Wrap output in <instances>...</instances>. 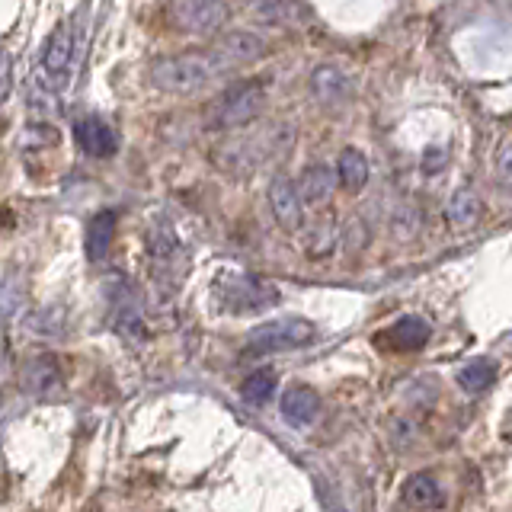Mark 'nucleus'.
Wrapping results in <instances>:
<instances>
[{
	"mask_svg": "<svg viewBox=\"0 0 512 512\" xmlns=\"http://www.w3.org/2000/svg\"><path fill=\"white\" fill-rule=\"evenodd\" d=\"M496 180L512 189V138H506L496 151Z\"/></svg>",
	"mask_w": 512,
	"mask_h": 512,
	"instance_id": "obj_25",
	"label": "nucleus"
},
{
	"mask_svg": "<svg viewBox=\"0 0 512 512\" xmlns=\"http://www.w3.org/2000/svg\"><path fill=\"white\" fill-rule=\"evenodd\" d=\"M429 336H432V327L426 317L404 314V317H397L394 324L384 327L381 333H375L372 343L384 352H416L429 343Z\"/></svg>",
	"mask_w": 512,
	"mask_h": 512,
	"instance_id": "obj_9",
	"label": "nucleus"
},
{
	"mask_svg": "<svg viewBox=\"0 0 512 512\" xmlns=\"http://www.w3.org/2000/svg\"><path fill=\"white\" fill-rule=\"evenodd\" d=\"M279 413L288 426H311L320 413V394L311 384H292L279 400Z\"/></svg>",
	"mask_w": 512,
	"mask_h": 512,
	"instance_id": "obj_13",
	"label": "nucleus"
},
{
	"mask_svg": "<svg viewBox=\"0 0 512 512\" xmlns=\"http://www.w3.org/2000/svg\"><path fill=\"white\" fill-rule=\"evenodd\" d=\"M400 503L416 512H436V509H442L445 496H442V487L436 477L426 471H416L404 480V487H400Z\"/></svg>",
	"mask_w": 512,
	"mask_h": 512,
	"instance_id": "obj_14",
	"label": "nucleus"
},
{
	"mask_svg": "<svg viewBox=\"0 0 512 512\" xmlns=\"http://www.w3.org/2000/svg\"><path fill=\"white\" fill-rule=\"evenodd\" d=\"M74 141L87 157H112L119 151V135L106 119L87 116L74 125Z\"/></svg>",
	"mask_w": 512,
	"mask_h": 512,
	"instance_id": "obj_12",
	"label": "nucleus"
},
{
	"mask_svg": "<svg viewBox=\"0 0 512 512\" xmlns=\"http://www.w3.org/2000/svg\"><path fill=\"white\" fill-rule=\"evenodd\" d=\"M112 237H116V212H96L87 221V231H84V253L90 263L106 260Z\"/></svg>",
	"mask_w": 512,
	"mask_h": 512,
	"instance_id": "obj_18",
	"label": "nucleus"
},
{
	"mask_svg": "<svg viewBox=\"0 0 512 512\" xmlns=\"http://www.w3.org/2000/svg\"><path fill=\"white\" fill-rule=\"evenodd\" d=\"M388 228L394 240H413L423 228V218H420V208L410 205V202H397L394 212L388 218Z\"/></svg>",
	"mask_w": 512,
	"mask_h": 512,
	"instance_id": "obj_24",
	"label": "nucleus"
},
{
	"mask_svg": "<svg viewBox=\"0 0 512 512\" xmlns=\"http://www.w3.org/2000/svg\"><path fill=\"white\" fill-rule=\"evenodd\" d=\"M77 52H80V23L68 20L48 36V42L42 48V61H39L42 84L52 93L68 87L74 64H77Z\"/></svg>",
	"mask_w": 512,
	"mask_h": 512,
	"instance_id": "obj_4",
	"label": "nucleus"
},
{
	"mask_svg": "<svg viewBox=\"0 0 512 512\" xmlns=\"http://www.w3.org/2000/svg\"><path fill=\"white\" fill-rule=\"evenodd\" d=\"M215 298L231 314H260L279 301V288L263 276H221L215 282Z\"/></svg>",
	"mask_w": 512,
	"mask_h": 512,
	"instance_id": "obj_6",
	"label": "nucleus"
},
{
	"mask_svg": "<svg viewBox=\"0 0 512 512\" xmlns=\"http://www.w3.org/2000/svg\"><path fill=\"white\" fill-rule=\"evenodd\" d=\"M23 330L29 336H42V340L61 336V330H64V308H58V304H45V308H36L32 314H26Z\"/></svg>",
	"mask_w": 512,
	"mask_h": 512,
	"instance_id": "obj_22",
	"label": "nucleus"
},
{
	"mask_svg": "<svg viewBox=\"0 0 512 512\" xmlns=\"http://www.w3.org/2000/svg\"><path fill=\"white\" fill-rule=\"evenodd\" d=\"M266 109V84L263 80H237L224 90L208 109V128L218 132H237L263 116Z\"/></svg>",
	"mask_w": 512,
	"mask_h": 512,
	"instance_id": "obj_3",
	"label": "nucleus"
},
{
	"mask_svg": "<svg viewBox=\"0 0 512 512\" xmlns=\"http://www.w3.org/2000/svg\"><path fill=\"white\" fill-rule=\"evenodd\" d=\"M295 186H298V199L304 208H320L330 202L336 189V170H330L327 164H311L301 170Z\"/></svg>",
	"mask_w": 512,
	"mask_h": 512,
	"instance_id": "obj_15",
	"label": "nucleus"
},
{
	"mask_svg": "<svg viewBox=\"0 0 512 512\" xmlns=\"http://www.w3.org/2000/svg\"><path fill=\"white\" fill-rule=\"evenodd\" d=\"M212 52L221 61L224 71L247 68V64L260 61L266 55V39L256 36L250 29H231V32H221L212 42Z\"/></svg>",
	"mask_w": 512,
	"mask_h": 512,
	"instance_id": "obj_8",
	"label": "nucleus"
},
{
	"mask_svg": "<svg viewBox=\"0 0 512 512\" xmlns=\"http://www.w3.org/2000/svg\"><path fill=\"white\" fill-rule=\"evenodd\" d=\"M228 4H212V0H180V4L167 7V20L173 29L186 32V36H212L228 20Z\"/></svg>",
	"mask_w": 512,
	"mask_h": 512,
	"instance_id": "obj_7",
	"label": "nucleus"
},
{
	"mask_svg": "<svg viewBox=\"0 0 512 512\" xmlns=\"http://www.w3.org/2000/svg\"><path fill=\"white\" fill-rule=\"evenodd\" d=\"M311 96L320 106H346L352 100V80L340 64H317L311 71Z\"/></svg>",
	"mask_w": 512,
	"mask_h": 512,
	"instance_id": "obj_11",
	"label": "nucleus"
},
{
	"mask_svg": "<svg viewBox=\"0 0 512 512\" xmlns=\"http://www.w3.org/2000/svg\"><path fill=\"white\" fill-rule=\"evenodd\" d=\"M269 208L285 231H301L304 228V205L298 199V186L292 176L276 173L269 183Z\"/></svg>",
	"mask_w": 512,
	"mask_h": 512,
	"instance_id": "obj_10",
	"label": "nucleus"
},
{
	"mask_svg": "<svg viewBox=\"0 0 512 512\" xmlns=\"http://www.w3.org/2000/svg\"><path fill=\"white\" fill-rule=\"evenodd\" d=\"M10 77V55H7V48H0V80Z\"/></svg>",
	"mask_w": 512,
	"mask_h": 512,
	"instance_id": "obj_28",
	"label": "nucleus"
},
{
	"mask_svg": "<svg viewBox=\"0 0 512 512\" xmlns=\"http://www.w3.org/2000/svg\"><path fill=\"white\" fill-rule=\"evenodd\" d=\"M480 215H484V202H480V196L468 186L452 192V199L445 202V221H448V228H455V231L474 228Z\"/></svg>",
	"mask_w": 512,
	"mask_h": 512,
	"instance_id": "obj_17",
	"label": "nucleus"
},
{
	"mask_svg": "<svg viewBox=\"0 0 512 512\" xmlns=\"http://www.w3.org/2000/svg\"><path fill=\"white\" fill-rule=\"evenodd\" d=\"M317 340V327L304 317H279L266 320V324L253 327L244 352L247 356H269V352H285V349H301Z\"/></svg>",
	"mask_w": 512,
	"mask_h": 512,
	"instance_id": "obj_5",
	"label": "nucleus"
},
{
	"mask_svg": "<svg viewBox=\"0 0 512 512\" xmlns=\"http://www.w3.org/2000/svg\"><path fill=\"white\" fill-rule=\"evenodd\" d=\"M228 74L221 68L215 52H180V55H164L151 64V84L164 93H196L212 84L215 77Z\"/></svg>",
	"mask_w": 512,
	"mask_h": 512,
	"instance_id": "obj_2",
	"label": "nucleus"
},
{
	"mask_svg": "<svg viewBox=\"0 0 512 512\" xmlns=\"http://www.w3.org/2000/svg\"><path fill=\"white\" fill-rule=\"evenodd\" d=\"M372 180V164L359 148H343L340 160H336V186L346 192H362Z\"/></svg>",
	"mask_w": 512,
	"mask_h": 512,
	"instance_id": "obj_19",
	"label": "nucleus"
},
{
	"mask_svg": "<svg viewBox=\"0 0 512 512\" xmlns=\"http://www.w3.org/2000/svg\"><path fill=\"white\" fill-rule=\"evenodd\" d=\"M295 141V128L288 122H272L269 128H263L260 135H250V138H231L218 144V154L215 160L231 173H250L266 160H276V157H285L288 148H292Z\"/></svg>",
	"mask_w": 512,
	"mask_h": 512,
	"instance_id": "obj_1",
	"label": "nucleus"
},
{
	"mask_svg": "<svg viewBox=\"0 0 512 512\" xmlns=\"http://www.w3.org/2000/svg\"><path fill=\"white\" fill-rule=\"evenodd\" d=\"M304 253L311 256V260H320V256H330L340 244V228H336L333 215H324V218H314L308 228H304Z\"/></svg>",
	"mask_w": 512,
	"mask_h": 512,
	"instance_id": "obj_20",
	"label": "nucleus"
},
{
	"mask_svg": "<svg viewBox=\"0 0 512 512\" xmlns=\"http://www.w3.org/2000/svg\"><path fill=\"white\" fill-rule=\"evenodd\" d=\"M61 384V365L55 356H32L20 368V388L26 394H48Z\"/></svg>",
	"mask_w": 512,
	"mask_h": 512,
	"instance_id": "obj_16",
	"label": "nucleus"
},
{
	"mask_svg": "<svg viewBox=\"0 0 512 512\" xmlns=\"http://www.w3.org/2000/svg\"><path fill=\"white\" fill-rule=\"evenodd\" d=\"M276 388H279V375L272 372V368H256V372L247 375V381L240 384V397H244L250 407H263L272 400Z\"/></svg>",
	"mask_w": 512,
	"mask_h": 512,
	"instance_id": "obj_23",
	"label": "nucleus"
},
{
	"mask_svg": "<svg viewBox=\"0 0 512 512\" xmlns=\"http://www.w3.org/2000/svg\"><path fill=\"white\" fill-rule=\"evenodd\" d=\"M448 160V151H442V148H429L426 154H423V170L426 173H436L442 164Z\"/></svg>",
	"mask_w": 512,
	"mask_h": 512,
	"instance_id": "obj_27",
	"label": "nucleus"
},
{
	"mask_svg": "<svg viewBox=\"0 0 512 512\" xmlns=\"http://www.w3.org/2000/svg\"><path fill=\"white\" fill-rule=\"evenodd\" d=\"M256 13H260L269 26H285L288 16L295 13V7H288V4H260V7H256Z\"/></svg>",
	"mask_w": 512,
	"mask_h": 512,
	"instance_id": "obj_26",
	"label": "nucleus"
},
{
	"mask_svg": "<svg viewBox=\"0 0 512 512\" xmlns=\"http://www.w3.org/2000/svg\"><path fill=\"white\" fill-rule=\"evenodd\" d=\"M493 384H496V362L493 359H474L458 372V388L471 397L490 391Z\"/></svg>",
	"mask_w": 512,
	"mask_h": 512,
	"instance_id": "obj_21",
	"label": "nucleus"
}]
</instances>
